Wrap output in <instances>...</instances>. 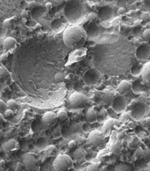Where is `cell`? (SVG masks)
Returning <instances> with one entry per match:
<instances>
[{"mask_svg":"<svg viewBox=\"0 0 150 171\" xmlns=\"http://www.w3.org/2000/svg\"><path fill=\"white\" fill-rule=\"evenodd\" d=\"M70 30H67L70 33V39L66 40V44H67L70 47L76 48L77 46L80 44V46L84 44L87 38V34L84 29H82L77 28L76 27H71Z\"/></svg>","mask_w":150,"mask_h":171,"instance_id":"obj_1","label":"cell"},{"mask_svg":"<svg viewBox=\"0 0 150 171\" xmlns=\"http://www.w3.org/2000/svg\"><path fill=\"white\" fill-rule=\"evenodd\" d=\"M74 161L66 154L59 155L53 162L56 171H69L72 168Z\"/></svg>","mask_w":150,"mask_h":171,"instance_id":"obj_2","label":"cell"},{"mask_svg":"<svg viewBox=\"0 0 150 171\" xmlns=\"http://www.w3.org/2000/svg\"><path fill=\"white\" fill-rule=\"evenodd\" d=\"M70 106L73 108L84 107L88 102V98L84 94L75 92L71 94L69 98Z\"/></svg>","mask_w":150,"mask_h":171,"instance_id":"obj_3","label":"cell"},{"mask_svg":"<svg viewBox=\"0 0 150 171\" xmlns=\"http://www.w3.org/2000/svg\"><path fill=\"white\" fill-rule=\"evenodd\" d=\"M147 107L142 103H138L134 106L131 112V116L136 121H140L145 116Z\"/></svg>","mask_w":150,"mask_h":171,"instance_id":"obj_4","label":"cell"},{"mask_svg":"<svg viewBox=\"0 0 150 171\" xmlns=\"http://www.w3.org/2000/svg\"><path fill=\"white\" fill-rule=\"evenodd\" d=\"M101 73L97 69H90L85 73V80L87 84L95 85L101 79Z\"/></svg>","mask_w":150,"mask_h":171,"instance_id":"obj_5","label":"cell"},{"mask_svg":"<svg viewBox=\"0 0 150 171\" xmlns=\"http://www.w3.org/2000/svg\"><path fill=\"white\" fill-rule=\"evenodd\" d=\"M136 56L139 61L144 62L150 58V46L147 44L140 45L136 50Z\"/></svg>","mask_w":150,"mask_h":171,"instance_id":"obj_6","label":"cell"},{"mask_svg":"<svg viewBox=\"0 0 150 171\" xmlns=\"http://www.w3.org/2000/svg\"><path fill=\"white\" fill-rule=\"evenodd\" d=\"M112 107L116 113L119 114L124 112L127 107V101L125 96L121 95L115 98L113 100Z\"/></svg>","mask_w":150,"mask_h":171,"instance_id":"obj_7","label":"cell"},{"mask_svg":"<svg viewBox=\"0 0 150 171\" xmlns=\"http://www.w3.org/2000/svg\"><path fill=\"white\" fill-rule=\"evenodd\" d=\"M90 140L93 146L96 147L102 146L105 142V135L102 131H94L90 134Z\"/></svg>","mask_w":150,"mask_h":171,"instance_id":"obj_8","label":"cell"},{"mask_svg":"<svg viewBox=\"0 0 150 171\" xmlns=\"http://www.w3.org/2000/svg\"><path fill=\"white\" fill-rule=\"evenodd\" d=\"M98 16L102 21H107L112 20L114 16V10L111 7L105 6L99 10Z\"/></svg>","mask_w":150,"mask_h":171,"instance_id":"obj_9","label":"cell"},{"mask_svg":"<svg viewBox=\"0 0 150 171\" xmlns=\"http://www.w3.org/2000/svg\"><path fill=\"white\" fill-rule=\"evenodd\" d=\"M20 143L15 139H10L4 142L2 145L3 150L5 152H12L20 148Z\"/></svg>","mask_w":150,"mask_h":171,"instance_id":"obj_10","label":"cell"},{"mask_svg":"<svg viewBox=\"0 0 150 171\" xmlns=\"http://www.w3.org/2000/svg\"><path fill=\"white\" fill-rule=\"evenodd\" d=\"M24 163L27 168L32 169L37 163L36 156L33 153H27L23 157Z\"/></svg>","mask_w":150,"mask_h":171,"instance_id":"obj_11","label":"cell"},{"mask_svg":"<svg viewBox=\"0 0 150 171\" xmlns=\"http://www.w3.org/2000/svg\"><path fill=\"white\" fill-rule=\"evenodd\" d=\"M100 27L95 23H92L88 27L87 35L92 38H95L100 36L101 34Z\"/></svg>","mask_w":150,"mask_h":171,"instance_id":"obj_12","label":"cell"},{"mask_svg":"<svg viewBox=\"0 0 150 171\" xmlns=\"http://www.w3.org/2000/svg\"><path fill=\"white\" fill-rule=\"evenodd\" d=\"M142 75V80L147 87H150V62L144 65Z\"/></svg>","mask_w":150,"mask_h":171,"instance_id":"obj_13","label":"cell"},{"mask_svg":"<svg viewBox=\"0 0 150 171\" xmlns=\"http://www.w3.org/2000/svg\"><path fill=\"white\" fill-rule=\"evenodd\" d=\"M132 83H130L128 81L123 80L118 85L117 90L121 95L124 96L132 90Z\"/></svg>","mask_w":150,"mask_h":171,"instance_id":"obj_14","label":"cell"},{"mask_svg":"<svg viewBox=\"0 0 150 171\" xmlns=\"http://www.w3.org/2000/svg\"><path fill=\"white\" fill-rule=\"evenodd\" d=\"M146 86L142 80L141 81L140 79H138L132 84V90L134 93L139 94L145 91Z\"/></svg>","mask_w":150,"mask_h":171,"instance_id":"obj_15","label":"cell"},{"mask_svg":"<svg viewBox=\"0 0 150 171\" xmlns=\"http://www.w3.org/2000/svg\"><path fill=\"white\" fill-rule=\"evenodd\" d=\"M99 114L94 109V107L90 108L87 111L85 118L87 122L89 123H94L98 120Z\"/></svg>","mask_w":150,"mask_h":171,"instance_id":"obj_16","label":"cell"},{"mask_svg":"<svg viewBox=\"0 0 150 171\" xmlns=\"http://www.w3.org/2000/svg\"><path fill=\"white\" fill-rule=\"evenodd\" d=\"M57 115L52 111H48L44 113L42 117V121L45 124L50 125L52 124L57 118Z\"/></svg>","mask_w":150,"mask_h":171,"instance_id":"obj_17","label":"cell"},{"mask_svg":"<svg viewBox=\"0 0 150 171\" xmlns=\"http://www.w3.org/2000/svg\"><path fill=\"white\" fill-rule=\"evenodd\" d=\"M118 124H119V122L117 120L113 119L108 120L105 122V123H104V125L102 126V133L105 135L107 133L109 132L110 130H111V129L114 125Z\"/></svg>","mask_w":150,"mask_h":171,"instance_id":"obj_18","label":"cell"},{"mask_svg":"<svg viewBox=\"0 0 150 171\" xmlns=\"http://www.w3.org/2000/svg\"><path fill=\"white\" fill-rule=\"evenodd\" d=\"M87 155V152L85 150L82 148H78L74 152V158L76 161L81 162L85 159Z\"/></svg>","mask_w":150,"mask_h":171,"instance_id":"obj_19","label":"cell"},{"mask_svg":"<svg viewBox=\"0 0 150 171\" xmlns=\"http://www.w3.org/2000/svg\"><path fill=\"white\" fill-rule=\"evenodd\" d=\"M144 66L141 64H137L132 66L131 69V74L134 76L136 77L142 74Z\"/></svg>","mask_w":150,"mask_h":171,"instance_id":"obj_20","label":"cell"},{"mask_svg":"<svg viewBox=\"0 0 150 171\" xmlns=\"http://www.w3.org/2000/svg\"><path fill=\"white\" fill-rule=\"evenodd\" d=\"M115 171H130L131 166L127 163L120 162L116 166Z\"/></svg>","mask_w":150,"mask_h":171,"instance_id":"obj_21","label":"cell"},{"mask_svg":"<svg viewBox=\"0 0 150 171\" xmlns=\"http://www.w3.org/2000/svg\"><path fill=\"white\" fill-rule=\"evenodd\" d=\"M6 104L7 109H10L14 111L17 109L18 104L14 100L10 99V100H8Z\"/></svg>","mask_w":150,"mask_h":171,"instance_id":"obj_22","label":"cell"},{"mask_svg":"<svg viewBox=\"0 0 150 171\" xmlns=\"http://www.w3.org/2000/svg\"><path fill=\"white\" fill-rule=\"evenodd\" d=\"M57 117L61 121H65L68 118V114L65 111L60 110L57 114Z\"/></svg>","mask_w":150,"mask_h":171,"instance_id":"obj_23","label":"cell"},{"mask_svg":"<svg viewBox=\"0 0 150 171\" xmlns=\"http://www.w3.org/2000/svg\"><path fill=\"white\" fill-rule=\"evenodd\" d=\"M55 146L53 145H50L47 146V148L44 150V154L46 156H49L55 149Z\"/></svg>","mask_w":150,"mask_h":171,"instance_id":"obj_24","label":"cell"},{"mask_svg":"<svg viewBox=\"0 0 150 171\" xmlns=\"http://www.w3.org/2000/svg\"><path fill=\"white\" fill-rule=\"evenodd\" d=\"M142 27L141 26H138L137 27H135L133 30V35L136 37H138L140 36L142 33Z\"/></svg>","mask_w":150,"mask_h":171,"instance_id":"obj_25","label":"cell"},{"mask_svg":"<svg viewBox=\"0 0 150 171\" xmlns=\"http://www.w3.org/2000/svg\"><path fill=\"white\" fill-rule=\"evenodd\" d=\"M7 109V106L6 103H5L3 100H0V111L1 113L4 114L5 111Z\"/></svg>","mask_w":150,"mask_h":171,"instance_id":"obj_26","label":"cell"},{"mask_svg":"<svg viewBox=\"0 0 150 171\" xmlns=\"http://www.w3.org/2000/svg\"><path fill=\"white\" fill-rule=\"evenodd\" d=\"M120 148V144H119V143H117L116 144L113 145L110 147V150H111V151H112L113 152L116 153V152H118L119 151Z\"/></svg>","mask_w":150,"mask_h":171,"instance_id":"obj_27","label":"cell"},{"mask_svg":"<svg viewBox=\"0 0 150 171\" xmlns=\"http://www.w3.org/2000/svg\"><path fill=\"white\" fill-rule=\"evenodd\" d=\"M86 171H99L98 166L94 164L89 165L87 167Z\"/></svg>","mask_w":150,"mask_h":171,"instance_id":"obj_28","label":"cell"},{"mask_svg":"<svg viewBox=\"0 0 150 171\" xmlns=\"http://www.w3.org/2000/svg\"><path fill=\"white\" fill-rule=\"evenodd\" d=\"M55 81L56 82H61L64 79L63 74L61 73H57L55 76Z\"/></svg>","mask_w":150,"mask_h":171,"instance_id":"obj_29","label":"cell"},{"mask_svg":"<svg viewBox=\"0 0 150 171\" xmlns=\"http://www.w3.org/2000/svg\"><path fill=\"white\" fill-rule=\"evenodd\" d=\"M14 111H13L12 110L10 109H7L3 114V116L5 118H7V117H9L12 116L14 115Z\"/></svg>","mask_w":150,"mask_h":171,"instance_id":"obj_30","label":"cell"},{"mask_svg":"<svg viewBox=\"0 0 150 171\" xmlns=\"http://www.w3.org/2000/svg\"><path fill=\"white\" fill-rule=\"evenodd\" d=\"M76 146V143L74 140H71L68 143V146L70 148H73Z\"/></svg>","mask_w":150,"mask_h":171,"instance_id":"obj_31","label":"cell"},{"mask_svg":"<svg viewBox=\"0 0 150 171\" xmlns=\"http://www.w3.org/2000/svg\"><path fill=\"white\" fill-rule=\"evenodd\" d=\"M144 36L146 39H150V30L147 29L145 30L144 33Z\"/></svg>","mask_w":150,"mask_h":171,"instance_id":"obj_32","label":"cell"},{"mask_svg":"<svg viewBox=\"0 0 150 171\" xmlns=\"http://www.w3.org/2000/svg\"><path fill=\"white\" fill-rule=\"evenodd\" d=\"M145 7L148 11L150 12V1H145Z\"/></svg>","mask_w":150,"mask_h":171,"instance_id":"obj_33","label":"cell"},{"mask_svg":"<svg viewBox=\"0 0 150 171\" xmlns=\"http://www.w3.org/2000/svg\"><path fill=\"white\" fill-rule=\"evenodd\" d=\"M21 17H22L23 18H27V17H28L29 14H28V13H27V12H26V11L24 10V11H22V12H21Z\"/></svg>","mask_w":150,"mask_h":171,"instance_id":"obj_34","label":"cell"},{"mask_svg":"<svg viewBox=\"0 0 150 171\" xmlns=\"http://www.w3.org/2000/svg\"><path fill=\"white\" fill-rule=\"evenodd\" d=\"M65 78H66V79H67L68 80H69V81L72 80L74 78V74H72V73L68 74Z\"/></svg>","mask_w":150,"mask_h":171,"instance_id":"obj_35","label":"cell"},{"mask_svg":"<svg viewBox=\"0 0 150 171\" xmlns=\"http://www.w3.org/2000/svg\"><path fill=\"white\" fill-rule=\"evenodd\" d=\"M45 7H46V8L47 10H49L52 9V3H47L46 5H45Z\"/></svg>","mask_w":150,"mask_h":171,"instance_id":"obj_36","label":"cell"},{"mask_svg":"<svg viewBox=\"0 0 150 171\" xmlns=\"http://www.w3.org/2000/svg\"><path fill=\"white\" fill-rule=\"evenodd\" d=\"M21 168H22V164L20 162H18L17 163V166L16 167V171H20L21 170Z\"/></svg>","mask_w":150,"mask_h":171,"instance_id":"obj_37","label":"cell"},{"mask_svg":"<svg viewBox=\"0 0 150 171\" xmlns=\"http://www.w3.org/2000/svg\"><path fill=\"white\" fill-rule=\"evenodd\" d=\"M44 36V34L43 32H39L37 35V38L39 39H43Z\"/></svg>","mask_w":150,"mask_h":171,"instance_id":"obj_38","label":"cell"},{"mask_svg":"<svg viewBox=\"0 0 150 171\" xmlns=\"http://www.w3.org/2000/svg\"><path fill=\"white\" fill-rule=\"evenodd\" d=\"M96 15L95 14H94V13H90L88 15V18L89 20H93V19H94L96 17Z\"/></svg>","mask_w":150,"mask_h":171,"instance_id":"obj_39","label":"cell"},{"mask_svg":"<svg viewBox=\"0 0 150 171\" xmlns=\"http://www.w3.org/2000/svg\"><path fill=\"white\" fill-rule=\"evenodd\" d=\"M0 116H1V120H1V123L5 122V121H6V120H5V119H4V117H5L4 116H3V114L1 113V114H0Z\"/></svg>","mask_w":150,"mask_h":171,"instance_id":"obj_40","label":"cell"},{"mask_svg":"<svg viewBox=\"0 0 150 171\" xmlns=\"http://www.w3.org/2000/svg\"><path fill=\"white\" fill-rule=\"evenodd\" d=\"M5 164H6V163H5V161H4V160H1V161H0V166H1V168H3V167H5Z\"/></svg>","mask_w":150,"mask_h":171,"instance_id":"obj_41","label":"cell"},{"mask_svg":"<svg viewBox=\"0 0 150 171\" xmlns=\"http://www.w3.org/2000/svg\"><path fill=\"white\" fill-rule=\"evenodd\" d=\"M48 29H49V27H47L46 26H44V27L42 28V31L44 32H48Z\"/></svg>","mask_w":150,"mask_h":171,"instance_id":"obj_42","label":"cell"},{"mask_svg":"<svg viewBox=\"0 0 150 171\" xmlns=\"http://www.w3.org/2000/svg\"><path fill=\"white\" fill-rule=\"evenodd\" d=\"M27 22V18H22V20H21V22H22V23L23 24H25Z\"/></svg>","mask_w":150,"mask_h":171,"instance_id":"obj_43","label":"cell"},{"mask_svg":"<svg viewBox=\"0 0 150 171\" xmlns=\"http://www.w3.org/2000/svg\"><path fill=\"white\" fill-rule=\"evenodd\" d=\"M146 123L147 124L150 125V118H148L146 120Z\"/></svg>","mask_w":150,"mask_h":171,"instance_id":"obj_44","label":"cell"}]
</instances>
